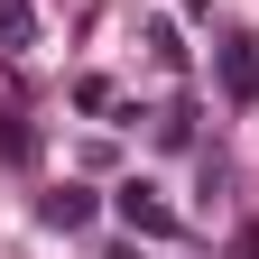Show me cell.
Masks as SVG:
<instances>
[{
  "label": "cell",
  "mask_w": 259,
  "mask_h": 259,
  "mask_svg": "<svg viewBox=\"0 0 259 259\" xmlns=\"http://www.w3.org/2000/svg\"><path fill=\"white\" fill-rule=\"evenodd\" d=\"M111 213H120V232H130V241H176V232H185V222H176V204H167L157 185H139V176L111 194Z\"/></svg>",
  "instance_id": "obj_1"
},
{
  "label": "cell",
  "mask_w": 259,
  "mask_h": 259,
  "mask_svg": "<svg viewBox=\"0 0 259 259\" xmlns=\"http://www.w3.org/2000/svg\"><path fill=\"white\" fill-rule=\"evenodd\" d=\"M213 65H222V93L250 111V102H259V37H222V47H213Z\"/></svg>",
  "instance_id": "obj_2"
},
{
  "label": "cell",
  "mask_w": 259,
  "mask_h": 259,
  "mask_svg": "<svg viewBox=\"0 0 259 259\" xmlns=\"http://www.w3.org/2000/svg\"><path fill=\"white\" fill-rule=\"evenodd\" d=\"M37 222H47V232H83V222H93V194L83 185H47L37 194Z\"/></svg>",
  "instance_id": "obj_3"
},
{
  "label": "cell",
  "mask_w": 259,
  "mask_h": 259,
  "mask_svg": "<svg viewBox=\"0 0 259 259\" xmlns=\"http://www.w3.org/2000/svg\"><path fill=\"white\" fill-rule=\"evenodd\" d=\"M0 47H10V56L37 47V0H0Z\"/></svg>",
  "instance_id": "obj_4"
},
{
  "label": "cell",
  "mask_w": 259,
  "mask_h": 259,
  "mask_svg": "<svg viewBox=\"0 0 259 259\" xmlns=\"http://www.w3.org/2000/svg\"><path fill=\"white\" fill-rule=\"evenodd\" d=\"M0 157H19V167H28V157H37V130H28V120H0Z\"/></svg>",
  "instance_id": "obj_5"
},
{
  "label": "cell",
  "mask_w": 259,
  "mask_h": 259,
  "mask_svg": "<svg viewBox=\"0 0 259 259\" xmlns=\"http://www.w3.org/2000/svg\"><path fill=\"white\" fill-rule=\"evenodd\" d=\"M139 47H148L157 65H176V56H185V47H176V28H167V19H148V28H139Z\"/></svg>",
  "instance_id": "obj_6"
},
{
  "label": "cell",
  "mask_w": 259,
  "mask_h": 259,
  "mask_svg": "<svg viewBox=\"0 0 259 259\" xmlns=\"http://www.w3.org/2000/svg\"><path fill=\"white\" fill-rule=\"evenodd\" d=\"M111 259H139V241H130V250H111Z\"/></svg>",
  "instance_id": "obj_7"
}]
</instances>
